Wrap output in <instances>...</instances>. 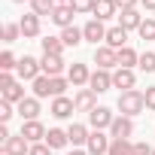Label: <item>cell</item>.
I'll return each mask as SVG.
<instances>
[{
    "label": "cell",
    "instance_id": "cell-1",
    "mask_svg": "<svg viewBox=\"0 0 155 155\" xmlns=\"http://www.w3.org/2000/svg\"><path fill=\"white\" fill-rule=\"evenodd\" d=\"M119 110H122V116L134 119V116H140L146 110V97L140 91H122L119 94Z\"/></svg>",
    "mask_w": 155,
    "mask_h": 155
},
{
    "label": "cell",
    "instance_id": "cell-2",
    "mask_svg": "<svg viewBox=\"0 0 155 155\" xmlns=\"http://www.w3.org/2000/svg\"><path fill=\"white\" fill-rule=\"evenodd\" d=\"M94 64H97V70L119 67V52L110 49V46H97V49H94Z\"/></svg>",
    "mask_w": 155,
    "mask_h": 155
},
{
    "label": "cell",
    "instance_id": "cell-3",
    "mask_svg": "<svg viewBox=\"0 0 155 155\" xmlns=\"http://www.w3.org/2000/svg\"><path fill=\"white\" fill-rule=\"evenodd\" d=\"M88 122H91L94 131H104V128H110V125L116 122V116H113L107 107H94V110L88 113Z\"/></svg>",
    "mask_w": 155,
    "mask_h": 155
},
{
    "label": "cell",
    "instance_id": "cell-4",
    "mask_svg": "<svg viewBox=\"0 0 155 155\" xmlns=\"http://www.w3.org/2000/svg\"><path fill=\"white\" fill-rule=\"evenodd\" d=\"M131 134H134V119H128V116H119L110 125V137L113 140H128Z\"/></svg>",
    "mask_w": 155,
    "mask_h": 155
},
{
    "label": "cell",
    "instance_id": "cell-5",
    "mask_svg": "<svg viewBox=\"0 0 155 155\" xmlns=\"http://www.w3.org/2000/svg\"><path fill=\"white\" fill-rule=\"evenodd\" d=\"M15 70H18V76H21V79H31V82L37 79V76H43V67H40V61H37V58H28V55L18 61V67H15Z\"/></svg>",
    "mask_w": 155,
    "mask_h": 155
},
{
    "label": "cell",
    "instance_id": "cell-6",
    "mask_svg": "<svg viewBox=\"0 0 155 155\" xmlns=\"http://www.w3.org/2000/svg\"><path fill=\"white\" fill-rule=\"evenodd\" d=\"M110 143H113V140H110L104 131H94L85 146H88V155H107V152H110Z\"/></svg>",
    "mask_w": 155,
    "mask_h": 155
},
{
    "label": "cell",
    "instance_id": "cell-7",
    "mask_svg": "<svg viewBox=\"0 0 155 155\" xmlns=\"http://www.w3.org/2000/svg\"><path fill=\"white\" fill-rule=\"evenodd\" d=\"M73 15H76V12H73V6H70V3H58V6H55V12H52L49 18L64 31V28H70V25H73Z\"/></svg>",
    "mask_w": 155,
    "mask_h": 155
},
{
    "label": "cell",
    "instance_id": "cell-8",
    "mask_svg": "<svg viewBox=\"0 0 155 155\" xmlns=\"http://www.w3.org/2000/svg\"><path fill=\"white\" fill-rule=\"evenodd\" d=\"M46 134H49V131H46L37 119H34V122H21V137H25L28 143H40V140H46Z\"/></svg>",
    "mask_w": 155,
    "mask_h": 155
},
{
    "label": "cell",
    "instance_id": "cell-9",
    "mask_svg": "<svg viewBox=\"0 0 155 155\" xmlns=\"http://www.w3.org/2000/svg\"><path fill=\"white\" fill-rule=\"evenodd\" d=\"M88 85H91L94 94H104V91L113 88V76H110L107 70H94V73H91V79H88Z\"/></svg>",
    "mask_w": 155,
    "mask_h": 155
},
{
    "label": "cell",
    "instance_id": "cell-10",
    "mask_svg": "<svg viewBox=\"0 0 155 155\" xmlns=\"http://www.w3.org/2000/svg\"><path fill=\"white\" fill-rule=\"evenodd\" d=\"M82 37L88 40V43H101V40H107V28H104V21H97V18H91L85 28H82Z\"/></svg>",
    "mask_w": 155,
    "mask_h": 155
},
{
    "label": "cell",
    "instance_id": "cell-11",
    "mask_svg": "<svg viewBox=\"0 0 155 155\" xmlns=\"http://www.w3.org/2000/svg\"><path fill=\"white\" fill-rule=\"evenodd\" d=\"M134 82H137L134 70H125V67H119V70L113 73V88H125V91H134Z\"/></svg>",
    "mask_w": 155,
    "mask_h": 155
},
{
    "label": "cell",
    "instance_id": "cell-12",
    "mask_svg": "<svg viewBox=\"0 0 155 155\" xmlns=\"http://www.w3.org/2000/svg\"><path fill=\"white\" fill-rule=\"evenodd\" d=\"M40 67H43V73L46 76H61V70H64V58L61 55H43V61H40Z\"/></svg>",
    "mask_w": 155,
    "mask_h": 155
},
{
    "label": "cell",
    "instance_id": "cell-13",
    "mask_svg": "<svg viewBox=\"0 0 155 155\" xmlns=\"http://www.w3.org/2000/svg\"><path fill=\"white\" fill-rule=\"evenodd\" d=\"M18 116H21V122H34L40 116V97H25L18 104Z\"/></svg>",
    "mask_w": 155,
    "mask_h": 155
},
{
    "label": "cell",
    "instance_id": "cell-14",
    "mask_svg": "<svg viewBox=\"0 0 155 155\" xmlns=\"http://www.w3.org/2000/svg\"><path fill=\"white\" fill-rule=\"evenodd\" d=\"M91 12H94L97 21H107V18H113V15L119 12V3H116V0H97Z\"/></svg>",
    "mask_w": 155,
    "mask_h": 155
},
{
    "label": "cell",
    "instance_id": "cell-15",
    "mask_svg": "<svg viewBox=\"0 0 155 155\" xmlns=\"http://www.w3.org/2000/svg\"><path fill=\"white\" fill-rule=\"evenodd\" d=\"M73 110H76V104H73L70 97H55V101H52V116H55V119H70Z\"/></svg>",
    "mask_w": 155,
    "mask_h": 155
},
{
    "label": "cell",
    "instance_id": "cell-16",
    "mask_svg": "<svg viewBox=\"0 0 155 155\" xmlns=\"http://www.w3.org/2000/svg\"><path fill=\"white\" fill-rule=\"evenodd\" d=\"M140 25H143V18H140L137 9H122V15H119V28H125V31H140Z\"/></svg>",
    "mask_w": 155,
    "mask_h": 155
},
{
    "label": "cell",
    "instance_id": "cell-17",
    "mask_svg": "<svg viewBox=\"0 0 155 155\" xmlns=\"http://www.w3.org/2000/svg\"><path fill=\"white\" fill-rule=\"evenodd\" d=\"M18 25H21V37H25V40H31V37L40 34V15H34V12H28Z\"/></svg>",
    "mask_w": 155,
    "mask_h": 155
},
{
    "label": "cell",
    "instance_id": "cell-18",
    "mask_svg": "<svg viewBox=\"0 0 155 155\" xmlns=\"http://www.w3.org/2000/svg\"><path fill=\"white\" fill-rule=\"evenodd\" d=\"M67 137H70V143H73V146H82V143H88V137H91V134H88V128H85V125L73 122V125L67 128Z\"/></svg>",
    "mask_w": 155,
    "mask_h": 155
},
{
    "label": "cell",
    "instance_id": "cell-19",
    "mask_svg": "<svg viewBox=\"0 0 155 155\" xmlns=\"http://www.w3.org/2000/svg\"><path fill=\"white\" fill-rule=\"evenodd\" d=\"M67 79H70V85H85V82L91 79V73H88L85 64H73L70 73H67Z\"/></svg>",
    "mask_w": 155,
    "mask_h": 155
},
{
    "label": "cell",
    "instance_id": "cell-20",
    "mask_svg": "<svg viewBox=\"0 0 155 155\" xmlns=\"http://www.w3.org/2000/svg\"><path fill=\"white\" fill-rule=\"evenodd\" d=\"M94 97H97V94H94L91 88H82L79 94L73 97V104H76V110H82V113H91V110H94Z\"/></svg>",
    "mask_w": 155,
    "mask_h": 155
},
{
    "label": "cell",
    "instance_id": "cell-21",
    "mask_svg": "<svg viewBox=\"0 0 155 155\" xmlns=\"http://www.w3.org/2000/svg\"><path fill=\"white\" fill-rule=\"evenodd\" d=\"M125 40H128V31H125V28H110V31H107V46H110V49H116V52L125 49Z\"/></svg>",
    "mask_w": 155,
    "mask_h": 155
},
{
    "label": "cell",
    "instance_id": "cell-22",
    "mask_svg": "<svg viewBox=\"0 0 155 155\" xmlns=\"http://www.w3.org/2000/svg\"><path fill=\"white\" fill-rule=\"evenodd\" d=\"M70 143V137H67V131H61V128H52L49 134H46V146L49 149H64Z\"/></svg>",
    "mask_w": 155,
    "mask_h": 155
},
{
    "label": "cell",
    "instance_id": "cell-23",
    "mask_svg": "<svg viewBox=\"0 0 155 155\" xmlns=\"http://www.w3.org/2000/svg\"><path fill=\"white\" fill-rule=\"evenodd\" d=\"M52 94V76H37L34 79V97H49Z\"/></svg>",
    "mask_w": 155,
    "mask_h": 155
},
{
    "label": "cell",
    "instance_id": "cell-24",
    "mask_svg": "<svg viewBox=\"0 0 155 155\" xmlns=\"http://www.w3.org/2000/svg\"><path fill=\"white\" fill-rule=\"evenodd\" d=\"M6 149L12 152V155H31V143L18 134V137H9V143H6Z\"/></svg>",
    "mask_w": 155,
    "mask_h": 155
},
{
    "label": "cell",
    "instance_id": "cell-25",
    "mask_svg": "<svg viewBox=\"0 0 155 155\" xmlns=\"http://www.w3.org/2000/svg\"><path fill=\"white\" fill-rule=\"evenodd\" d=\"M58 6V0H31V12L34 15H52Z\"/></svg>",
    "mask_w": 155,
    "mask_h": 155
},
{
    "label": "cell",
    "instance_id": "cell-26",
    "mask_svg": "<svg viewBox=\"0 0 155 155\" xmlns=\"http://www.w3.org/2000/svg\"><path fill=\"white\" fill-rule=\"evenodd\" d=\"M61 40H64V46H79L85 37H82V31H79V28H73V25H70V28H64V31H61Z\"/></svg>",
    "mask_w": 155,
    "mask_h": 155
},
{
    "label": "cell",
    "instance_id": "cell-27",
    "mask_svg": "<svg viewBox=\"0 0 155 155\" xmlns=\"http://www.w3.org/2000/svg\"><path fill=\"white\" fill-rule=\"evenodd\" d=\"M64 52V40L61 37H46L43 40V55H61Z\"/></svg>",
    "mask_w": 155,
    "mask_h": 155
},
{
    "label": "cell",
    "instance_id": "cell-28",
    "mask_svg": "<svg viewBox=\"0 0 155 155\" xmlns=\"http://www.w3.org/2000/svg\"><path fill=\"white\" fill-rule=\"evenodd\" d=\"M137 61H140V55H137L134 49H128V46H125V49H119V67L131 70V67H134Z\"/></svg>",
    "mask_w": 155,
    "mask_h": 155
},
{
    "label": "cell",
    "instance_id": "cell-29",
    "mask_svg": "<svg viewBox=\"0 0 155 155\" xmlns=\"http://www.w3.org/2000/svg\"><path fill=\"white\" fill-rule=\"evenodd\" d=\"M3 101H9V104H21V101H25V88H21L18 82H12L9 88H3Z\"/></svg>",
    "mask_w": 155,
    "mask_h": 155
},
{
    "label": "cell",
    "instance_id": "cell-30",
    "mask_svg": "<svg viewBox=\"0 0 155 155\" xmlns=\"http://www.w3.org/2000/svg\"><path fill=\"white\" fill-rule=\"evenodd\" d=\"M131 152H134V143L131 140H113L107 155H131Z\"/></svg>",
    "mask_w": 155,
    "mask_h": 155
},
{
    "label": "cell",
    "instance_id": "cell-31",
    "mask_svg": "<svg viewBox=\"0 0 155 155\" xmlns=\"http://www.w3.org/2000/svg\"><path fill=\"white\" fill-rule=\"evenodd\" d=\"M18 37H21V25H12V21L3 25V43H15Z\"/></svg>",
    "mask_w": 155,
    "mask_h": 155
},
{
    "label": "cell",
    "instance_id": "cell-32",
    "mask_svg": "<svg viewBox=\"0 0 155 155\" xmlns=\"http://www.w3.org/2000/svg\"><path fill=\"white\" fill-rule=\"evenodd\" d=\"M137 67H140L143 73H152V70H155V52H143L140 61H137Z\"/></svg>",
    "mask_w": 155,
    "mask_h": 155
},
{
    "label": "cell",
    "instance_id": "cell-33",
    "mask_svg": "<svg viewBox=\"0 0 155 155\" xmlns=\"http://www.w3.org/2000/svg\"><path fill=\"white\" fill-rule=\"evenodd\" d=\"M67 85H70V79H64V76H55V79H52V97H64Z\"/></svg>",
    "mask_w": 155,
    "mask_h": 155
},
{
    "label": "cell",
    "instance_id": "cell-34",
    "mask_svg": "<svg viewBox=\"0 0 155 155\" xmlns=\"http://www.w3.org/2000/svg\"><path fill=\"white\" fill-rule=\"evenodd\" d=\"M94 3L97 0H70V6H73V12L79 15V12H91L94 9Z\"/></svg>",
    "mask_w": 155,
    "mask_h": 155
},
{
    "label": "cell",
    "instance_id": "cell-35",
    "mask_svg": "<svg viewBox=\"0 0 155 155\" xmlns=\"http://www.w3.org/2000/svg\"><path fill=\"white\" fill-rule=\"evenodd\" d=\"M140 37H143V40H155V18H143V25H140Z\"/></svg>",
    "mask_w": 155,
    "mask_h": 155
},
{
    "label": "cell",
    "instance_id": "cell-36",
    "mask_svg": "<svg viewBox=\"0 0 155 155\" xmlns=\"http://www.w3.org/2000/svg\"><path fill=\"white\" fill-rule=\"evenodd\" d=\"M12 67H18L15 55H12V52H3V55H0V70H3V73H9Z\"/></svg>",
    "mask_w": 155,
    "mask_h": 155
},
{
    "label": "cell",
    "instance_id": "cell-37",
    "mask_svg": "<svg viewBox=\"0 0 155 155\" xmlns=\"http://www.w3.org/2000/svg\"><path fill=\"white\" fill-rule=\"evenodd\" d=\"M9 119H12V104H9V101H0V122L6 125Z\"/></svg>",
    "mask_w": 155,
    "mask_h": 155
},
{
    "label": "cell",
    "instance_id": "cell-38",
    "mask_svg": "<svg viewBox=\"0 0 155 155\" xmlns=\"http://www.w3.org/2000/svg\"><path fill=\"white\" fill-rule=\"evenodd\" d=\"M152 152H155V149H152L149 143H134V152H131V155H152Z\"/></svg>",
    "mask_w": 155,
    "mask_h": 155
},
{
    "label": "cell",
    "instance_id": "cell-39",
    "mask_svg": "<svg viewBox=\"0 0 155 155\" xmlns=\"http://www.w3.org/2000/svg\"><path fill=\"white\" fill-rule=\"evenodd\" d=\"M31 155H52V149L46 143H31Z\"/></svg>",
    "mask_w": 155,
    "mask_h": 155
},
{
    "label": "cell",
    "instance_id": "cell-40",
    "mask_svg": "<svg viewBox=\"0 0 155 155\" xmlns=\"http://www.w3.org/2000/svg\"><path fill=\"white\" fill-rule=\"evenodd\" d=\"M143 97H146V110H155V85H152V88H146V94H143Z\"/></svg>",
    "mask_w": 155,
    "mask_h": 155
},
{
    "label": "cell",
    "instance_id": "cell-41",
    "mask_svg": "<svg viewBox=\"0 0 155 155\" xmlns=\"http://www.w3.org/2000/svg\"><path fill=\"white\" fill-rule=\"evenodd\" d=\"M12 82H15L12 76H9V73H3V70H0V91H3V88H9Z\"/></svg>",
    "mask_w": 155,
    "mask_h": 155
},
{
    "label": "cell",
    "instance_id": "cell-42",
    "mask_svg": "<svg viewBox=\"0 0 155 155\" xmlns=\"http://www.w3.org/2000/svg\"><path fill=\"white\" fill-rule=\"evenodd\" d=\"M116 3H119V9H134L137 0H116Z\"/></svg>",
    "mask_w": 155,
    "mask_h": 155
},
{
    "label": "cell",
    "instance_id": "cell-43",
    "mask_svg": "<svg viewBox=\"0 0 155 155\" xmlns=\"http://www.w3.org/2000/svg\"><path fill=\"white\" fill-rule=\"evenodd\" d=\"M140 3H143L146 9H155V0H140Z\"/></svg>",
    "mask_w": 155,
    "mask_h": 155
},
{
    "label": "cell",
    "instance_id": "cell-44",
    "mask_svg": "<svg viewBox=\"0 0 155 155\" xmlns=\"http://www.w3.org/2000/svg\"><path fill=\"white\" fill-rule=\"evenodd\" d=\"M0 155H12V152H9V149H6V146H0Z\"/></svg>",
    "mask_w": 155,
    "mask_h": 155
},
{
    "label": "cell",
    "instance_id": "cell-45",
    "mask_svg": "<svg viewBox=\"0 0 155 155\" xmlns=\"http://www.w3.org/2000/svg\"><path fill=\"white\" fill-rule=\"evenodd\" d=\"M70 155H85V152H82V149H73V152H70Z\"/></svg>",
    "mask_w": 155,
    "mask_h": 155
},
{
    "label": "cell",
    "instance_id": "cell-46",
    "mask_svg": "<svg viewBox=\"0 0 155 155\" xmlns=\"http://www.w3.org/2000/svg\"><path fill=\"white\" fill-rule=\"evenodd\" d=\"M12 3H25V0H12ZM28 3H31V0H28Z\"/></svg>",
    "mask_w": 155,
    "mask_h": 155
},
{
    "label": "cell",
    "instance_id": "cell-47",
    "mask_svg": "<svg viewBox=\"0 0 155 155\" xmlns=\"http://www.w3.org/2000/svg\"><path fill=\"white\" fill-rule=\"evenodd\" d=\"M58 3H70V0H58Z\"/></svg>",
    "mask_w": 155,
    "mask_h": 155
},
{
    "label": "cell",
    "instance_id": "cell-48",
    "mask_svg": "<svg viewBox=\"0 0 155 155\" xmlns=\"http://www.w3.org/2000/svg\"><path fill=\"white\" fill-rule=\"evenodd\" d=\"M152 155H155V152H152Z\"/></svg>",
    "mask_w": 155,
    "mask_h": 155
}]
</instances>
